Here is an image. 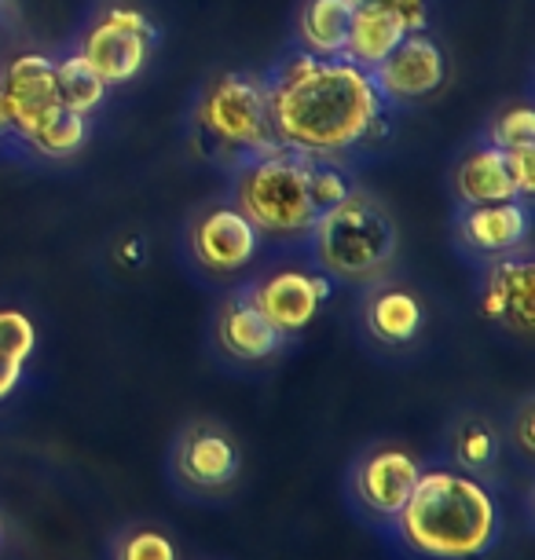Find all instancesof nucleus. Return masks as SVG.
<instances>
[{
    "instance_id": "nucleus-24",
    "label": "nucleus",
    "mask_w": 535,
    "mask_h": 560,
    "mask_svg": "<svg viewBox=\"0 0 535 560\" xmlns=\"http://www.w3.org/2000/svg\"><path fill=\"white\" fill-rule=\"evenodd\" d=\"M488 143L499 151H513V147H535V114L524 100L507 103L488 125Z\"/></svg>"
},
{
    "instance_id": "nucleus-9",
    "label": "nucleus",
    "mask_w": 535,
    "mask_h": 560,
    "mask_svg": "<svg viewBox=\"0 0 535 560\" xmlns=\"http://www.w3.org/2000/svg\"><path fill=\"white\" fill-rule=\"evenodd\" d=\"M260 231L235 206H209L187 228V253L213 279H232L254 264Z\"/></svg>"
},
{
    "instance_id": "nucleus-26",
    "label": "nucleus",
    "mask_w": 535,
    "mask_h": 560,
    "mask_svg": "<svg viewBox=\"0 0 535 560\" xmlns=\"http://www.w3.org/2000/svg\"><path fill=\"white\" fill-rule=\"evenodd\" d=\"M37 348V326L26 312L19 308H0V355L15 359V363H30Z\"/></svg>"
},
{
    "instance_id": "nucleus-3",
    "label": "nucleus",
    "mask_w": 535,
    "mask_h": 560,
    "mask_svg": "<svg viewBox=\"0 0 535 560\" xmlns=\"http://www.w3.org/2000/svg\"><path fill=\"white\" fill-rule=\"evenodd\" d=\"M309 235L316 268L330 282H349V287L382 279L400 246V231L389 209L363 187H352L338 206L319 213Z\"/></svg>"
},
{
    "instance_id": "nucleus-17",
    "label": "nucleus",
    "mask_w": 535,
    "mask_h": 560,
    "mask_svg": "<svg viewBox=\"0 0 535 560\" xmlns=\"http://www.w3.org/2000/svg\"><path fill=\"white\" fill-rule=\"evenodd\" d=\"M455 195L463 206H488V202H513L517 179L510 173L507 151L491 143H480L466 151L455 165Z\"/></svg>"
},
{
    "instance_id": "nucleus-23",
    "label": "nucleus",
    "mask_w": 535,
    "mask_h": 560,
    "mask_svg": "<svg viewBox=\"0 0 535 560\" xmlns=\"http://www.w3.org/2000/svg\"><path fill=\"white\" fill-rule=\"evenodd\" d=\"M111 560H181L173 538L151 524H132L114 538Z\"/></svg>"
},
{
    "instance_id": "nucleus-29",
    "label": "nucleus",
    "mask_w": 535,
    "mask_h": 560,
    "mask_svg": "<svg viewBox=\"0 0 535 560\" xmlns=\"http://www.w3.org/2000/svg\"><path fill=\"white\" fill-rule=\"evenodd\" d=\"M507 162L513 179H517V195L528 202L535 195V147H513V151H507Z\"/></svg>"
},
{
    "instance_id": "nucleus-4",
    "label": "nucleus",
    "mask_w": 535,
    "mask_h": 560,
    "mask_svg": "<svg viewBox=\"0 0 535 560\" xmlns=\"http://www.w3.org/2000/svg\"><path fill=\"white\" fill-rule=\"evenodd\" d=\"M312 154L271 143L246 154L232 176V206L268 238H298L316 224V206L309 191Z\"/></svg>"
},
{
    "instance_id": "nucleus-11",
    "label": "nucleus",
    "mask_w": 535,
    "mask_h": 560,
    "mask_svg": "<svg viewBox=\"0 0 535 560\" xmlns=\"http://www.w3.org/2000/svg\"><path fill=\"white\" fill-rule=\"evenodd\" d=\"M371 81L385 103H422L444 89L447 59L426 30H415L371 70Z\"/></svg>"
},
{
    "instance_id": "nucleus-12",
    "label": "nucleus",
    "mask_w": 535,
    "mask_h": 560,
    "mask_svg": "<svg viewBox=\"0 0 535 560\" xmlns=\"http://www.w3.org/2000/svg\"><path fill=\"white\" fill-rule=\"evenodd\" d=\"M249 298L260 308V315L287 337H298L309 330L312 319L319 315L323 301L330 298L334 282L323 271H301V268H282L271 271L265 279L249 282Z\"/></svg>"
},
{
    "instance_id": "nucleus-27",
    "label": "nucleus",
    "mask_w": 535,
    "mask_h": 560,
    "mask_svg": "<svg viewBox=\"0 0 535 560\" xmlns=\"http://www.w3.org/2000/svg\"><path fill=\"white\" fill-rule=\"evenodd\" d=\"M532 425H535V399L524 396L517 410H513V421H510V443L517 447L521 462H532L535 458V440H532Z\"/></svg>"
},
{
    "instance_id": "nucleus-8",
    "label": "nucleus",
    "mask_w": 535,
    "mask_h": 560,
    "mask_svg": "<svg viewBox=\"0 0 535 560\" xmlns=\"http://www.w3.org/2000/svg\"><path fill=\"white\" fill-rule=\"evenodd\" d=\"M159 45V26L143 12L125 4H111L92 19L78 40V56L111 84H129L147 70Z\"/></svg>"
},
{
    "instance_id": "nucleus-31",
    "label": "nucleus",
    "mask_w": 535,
    "mask_h": 560,
    "mask_svg": "<svg viewBox=\"0 0 535 560\" xmlns=\"http://www.w3.org/2000/svg\"><path fill=\"white\" fill-rule=\"evenodd\" d=\"M0 140H12V125H8V107H4V96H0Z\"/></svg>"
},
{
    "instance_id": "nucleus-5",
    "label": "nucleus",
    "mask_w": 535,
    "mask_h": 560,
    "mask_svg": "<svg viewBox=\"0 0 535 560\" xmlns=\"http://www.w3.org/2000/svg\"><path fill=\"white\" fill-rule=\"evenodd\" d=\"M195 136L220 162H243L271 147L265 78L246 70H224L206 81L195 103Z\"/></svg>"
},
{
    "instance_id": "nucleus-14",
    "label": "nucleus",
    "mask_w": 535,
    "mask_h": 560,
    "mask_svg": "<svg viewBox=\"0 0 535 560\" xmlns=\"http://www.w3.org/2000/svg\"><path fill=\"white\" fill-rule=\"evenodd\" d=\"M213 337L220 352L235 359V363H268V359H276L287 348V337L260 315L246 287L232 290L220 301L213 315Z\"/></svg>"
},
{
    "instance_id": "nucleus-16",
    "label": "nucleus",
    "mask_w": 535,
    "mask_h": 560,
    "mask_svg": "<svg viewBox=\"0 0 535 560\" xmlns=\"http://www.w3.org/2000/svg\"><path fill=\"white\" fill-rule=\"evenodd\" d=\"M363 330L374 345L404 348L426 330V304L415 290L382 282L363 301Z\"/></svg>"
},
{
    "instance_id": "nucleus-10",
    "label": "nucleus",
    "mask_w": 535,
    "mask_h": 560,
    "mask_svg": "<svg viewBox=\"0 0 535 560\" xmlns=\"http://www.w3.org/2000/svg\"><path fill=\"white\" fill-rule=\"evenodd\" d=\"M0 96H4L8 107L12 140L30 143L51 121V114L62 107L56 84V59L37 56V51L15 56L0 70Z\"/></svg>"
},
{
    "instance_id": "nucleus-32",
    "label": "nucleus",
    "mask_w": 535,
    "mask_h": 560,
    "mask_svg": "<svg viewBox=\"0 0 535 560\" xmlns=\"http://www.w3.org/2000/svg\"><path fill=\"white\" fill-rule=\"evenodd\" d=\"M0 546H4V524H0Z\"/></svg>"
},
{
    "instance_id": "nucleus-30",
    "label": "nucleus",
    "mask_w": 535,
    "mask_h": 560,
    "mask_svg": "<svg viewBox=\"0 0 535 560\" xmlns=\"http://www.w3.org/2000/svg\"><path fill=\"white\" fill-rule=\"evenodd\" d=\"M23 374H26L23 363L0 355V404H8V399L19 393V385H23Z\"/></svg>"
},
{
    "instance_id": "nucleus-13",
    "label": "nucleus",
    "mask_w": 535,
    "mask_h": 560,
    "mask_svg": "<svg viewBox=\"0 0 535 560\" xmlns=\"http://www.w3.org/2000/svg\"><path fill=\"white\" fill-rule=\"evenodd\" d=\"M535 268L524 253L491 260L480 282V312L513 337H528L535 323Z\"/></svg>"
},
{
    "instance_id": "nucleus-22",
    "label": "nucleus",
    "mask_w": 535,
    "mask_h": 560,
    "mask_svg": "<svg viewBox=\"0 0 535 560\" xmlns=\"http://www.w3.org/2000/svg\"><path fill=\"white\" fill-rule=\"evenodd\" d=\"M89 140V125H85V114H73L67 107H59L56 114H51V121L40 129L34 140H30L26 147L30 151H37L40 158H73L85 147Z\"/></svg>"
},
{
    "instance_id": "nucleus-21",
    "label": "nucleus",
    "mask_w": 535,
    "mask_h": 560,
    "mask_svg": "<svg viewBox=\"0 0 535 560\" xmlns=\"http://www.w3.org/2000/svg\"><path fill=\"white\" fill-rule=\"evenodd\" d=\"M56 84H59L62 107L73 114H85V118L107 100V81L78 51H70L67 59H56Z\"/></svg>"
},
{
    "instance_id": "nucleus-25",
    "label": "nucleus",
    "mask_w": 535,
    "mask_h": 560,
    "mask_svg": "<svg viewBox=\"0 0 535 560\" xmlns=\"http://www.w3.org/2000/svg\"><path fill=\"white\" fill-rule=\"evenodd\" d=\"M352 187H356L352 176L338 165V158H312L309 191H312V206H316V213H327L330 206H338Z\"/></svg>"
},
{
    "instance_id": "nucleus-15",
    "label": "nucleus",
    "mask_w": 535,
    "mask_h": 560,
    "mask_svg": "<svg viewBox=\"0 0 535 560\" xmlns=\"http://www.w3.org/2000/svg\"><path fill=\"white\" fill-rule=\"evenodd\" d=\"M528 238V202H488L463 206L458 217V242L480 260H499L507 253H517Z\"/></svg>"
},
{
    "instance_id": "nucleus-2",
    "label": "nucleus",
    "mask_w": 535,
    "mask_h": 560,
    "mask_svg": "<svg viewBox=\"0 0 535 560\" xmlns=\"http://www.w3.org/2000/svg\"><path fill=\"white\" fill-rule=\"evenodd\" d=\"M385 535L407 560H485L502 538V502L480 477L422 469Z\"/></svg>"
},
{
    "instance_id": "nucleus-19",
    "label": "nucleus",
    "mask_w": 535,
    "mask_h": 560,
    "mask_svg": "<svg viewBox=\"0 0 535 560\" xmlns=\"http://www.w3.org/2000/svg\"><path fill=\"white\" fill-rule=\"evenodd\" d=\"M407 34H411V30H407L400 15L385 12V8H374V4H356L341 59L356 62L360 70H374Z\"/></svg>"
},
{
    "instance_id": "nucleus-6",
    "label": "nucleus",
    "mask_w": 535,
    "mask_h": 560,
    "mask_svg": "<svg viewBox=\"0 0 535 560\" xmlns=\"http://www.w3.org/2000/svg\"><path fill=\"white\" fill-rule=\"evenodd\" d=\"M170 472L176 488L191 499H220V494L235 491L239 477H243V447L224 421H187L170 447Z\"/></svg>"
},
{
    "instance_id": "nucleus-20",
    "label": "nucleus",
    "mask_w": 535,
    "mask_h": 560,
    "mask_svg": "<svg viewBox=\"0 0 535 560\" xmlns=\"http://www.w3.org/2000/svg\"><path fill=\"white\" fill-rule=\"evenodd\" d=\"M352 0H304L298 15V40L309 56L341 59L352 23Z\"/></svg>"
},
{
    "instance_id": "nucleus-28",
    "label": "nucleus",
    "mask_w": 535,
    "mask_h": 560,
    "mask_svg": "<svg viewBox=\"0 0 535 560\" xmlns=\"http://www.w3.org/2000/svg\"><path fill=\"white\" fill-rule=\"evenodd\" d=\"M352 4H374V8H385V12L400 15L407 30H426V19H429V0H352Z\"/></svg>"
},
{
    "instance_id": "nucleus-18",
    "label": "nucleus",
    "mask_w": 535,
    "mask_h": 560,
    "mask_svg": "<svg viewBox=\"0 0 535 560\" xmlns=\"http://www.w3.org/2000/svg\"><path fill=\"white\" fill-rule=\"evenodd\" d=\"M444 451L451 458V469L488 480L491 472L499 469V458H502V432L488 415L466 410V415H458L447 425Z\"/></svg>"
},
{
    "instance_id": "nucleus-7",
    "label": "nucleus",
    "mask_w": 535,
    "mask_h": 560,
    "mask_svg": "<svg viewBox=\"0 0 535 560\" xmlns=\"http://www.w3.org/2000/svg\"><path fill=\"white\" fill-rule=\"evenodd\" d=\"M418 472H422V462L411 451L396 447V443H371L356 454L345 472V494L360 521L385 532L393 516L404 510Z\"/></svg>"
},
{
    "instance_id": "nucleus-1",
    "label": "nucleus",
    "mask_w": 535,
    "mask_h": 560,
    "mask_svg": "<svg viewBox=\"0 0 535 560\" xmlns=\"http://www.w3.org/2000/svg\"><path fill=\"white\" fill-rule=\"evenodd\" d=\"M271 140L312 158H341L382 132L385 107L371 70L298 51L265 78Z\"/></svg>"
}]
</instances>
